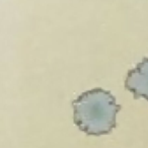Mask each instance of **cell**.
I'll return each instance as SVG.
<instances>
[{
    "label": "cell",
    "instance_id": "1",
    "mask_svg": "<svg viewBox=\"0 0 148 148\" xmlns=\"http://www.w3.org/2000/svg\"><path fill=\"white\" fill-rule=\"evenodd\" d=\"M73 122L88 136H103L112 133L117 126V114L122 109L116 97L101 87L82 92L72 101Z\"/></svg>",
    "mask_w": 148,
    "mask_h": 148
},
{
    "label": "cell",
    "instance_id": "2",
    "mask_svg": "<svg viewBox=\"0 0 148 148\" xmlns=\"http://www.w3.org/2000/svg\"><path fill=\"white\" fill-rule=\"evenodd\" d=\"M125 88L133 95L134 99L148 101V58H144L128 72Z\"/></svg>",
    "mask_w": 148,
    "mask_h": 148
}]
</instances>
